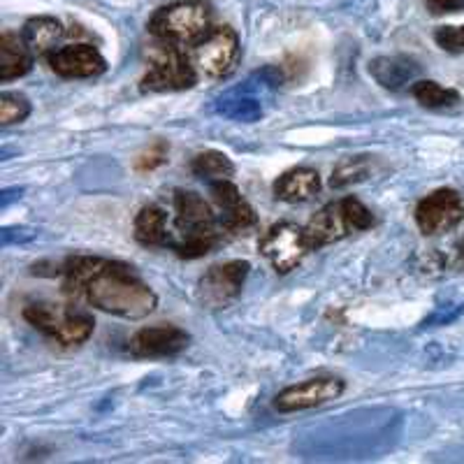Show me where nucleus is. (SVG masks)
<instances>
[{
  "label": "nucleus",
  "mask_w": 464,
  "mask_h": 464,
  "mask_svg": "<svg viewBox=\"0 0 464 464\" xmlns=\"http://www.w3.org/2000/svg\"><path fill=\"white\" fill-rule=\"evenodd\" d=\"M56 275L63 276V290L70 297L89 302L111 316L138 321L159 306V295L121 260L70 256Z\"/></svg>",
  "instance_id": "obj_1"
},
{
  "label": "nucleus",
  "mask_w": 464,
  "mask_h": 464,
  "mask_svg": "<svg viewBox=\"0 0 464 464\" xmlns=\"http://www.w3.org/2000/svg\"><path fill=\"white\" fill-rule=\"evenodd\" d=\"M172 207L174 227H177V239H172L174 254L186 260L211 254L221 242V223L205 198L198 196L196 190L177 188L172 196Z\"/></svg>",
  "instance_id": "obj_2"
},
{
  "label": "nucleus",
  "mask_w": 464,
  "mask_h": 464,
  "mask_svg": "<svg viewBox=\"0 0 464 464\" xmlns=\"http://www.w3.org/2000/svg\"><path fill=\"white\" fill-rule=\"evenodd\" d=\"M211 31L209 7L200 0H179L156 10L149 19V33L160 43L174 47H193V44Z\"/></svg>",
  "instance_id": "obj_3"
},
{
  "label": "nucleus",
  "mask_w": 464,
  "mask_h": 464,
  "mask_svg": "<svg viewBox=\"0 0 464 464\" xmlns=\"http://www.w3.org/2000/svg\"><path fill=\"white\" fill-rule=\"evenodd\" d=\"M28 325L47 334L61 346H82L93 334L95 321L74 304H58V302H31L24 309Z\"/></svg>",
  "instance_id": "obj_4"
},
{
  "label": "nucleus",
  "mask_w": 464,
  "mask_h": 464,
  "mask_svg": "<svg viewBox=\"0 0 464 464\" xmlns=\"http://www.w3.org/2000/svg\"><path fill=\"white\" fill-rule=\"evenodd\" d=\"M149 49V72L140 82L142 93H172V91L193 89L198 70L188 56V49L160 43Z\"/></svg>",
  "instance_id": "obj_5"
},
{
  "label": "nucleus",
  "mask_w": 464,
  "mask_h": 464,
  "mask_svg": "<svg viewBox=\"0 0 464 464\" xmlns=\"http://www.w3.org/2000/svg\"><path fill=\"white\" fill-rule=\"evenodd\" d=\"M188 56L196 65L198 74L209 80H223L235 72L239 61V37L230 26L211 28L205 37H200L193 47H188Z\"/></svg>",
  "instance_id": "obj_6"
},
{
  "label": "nucleus",
  "mask_w": 464,
  "mask_h": 464,
  "mask_svg": "<svg viewBox=\"0 0 464 464\" xmlns=\"http://www.w3.org/2000/svg\"><path fill=\"white\" fill-rule=\"evenodd\" d=\"M251 265L246 260H227V263L211 265L205 275L200 276L196 288V297L202 309H226L242 295Z\"/></svg>",
  "instance_id": "obj_7"
},
{
  "label": "nucleus",
  "mask_w": 464,
  "mask_h": 464,
  "mask_svg": "<svg viewBox=\"0 0 464 464\" xmlns=\"http://www.w3.org/2000/svg\"><path fill=\"white\" fill-rule=\"evenodd\" d=\"M260 254L265 256L272 269L276 275H288L302 260L309 256L312 251V244L306 239L304 227L295 226V223H275L263 235L258 244Z\"/></svg>",
  "instance_id": "obj_8"
},
{
  "label": "nucleus",
  "mask_w": 464,
  "mask_h": 464,
  "mask_svg": "<svg viewBox=\"0 0 464 464\" xmlns=\"http://www.w3.org/2000/svg\"><path fill=\"white\" fill-rule=\"evenodd\" d=\"M343 391H346V383L337 376H314V379L284 388L275 397V409L279 413L309 411V409L339 400Z\"/></svg>",
  "instance_id": "obj_9"
},
{
  "label": "nucleus",
  "mask_w": 464,
  "mask_h": 464,
  "mask_svg": "<svg viewBox=\"0 0 464 464\" xmlns=\"http://www.w3.org/2000/svg\"><path fill=\"white\" fill-rule=\"evenodd\" d=\"M416 226L422 235H441L464 218L462 196L453 188H439L416 205Z\"/></svg>",
  "instance_id": "obj_10"
},
{
  "label": "nucleus",
  "mask_w": 464,
  "mask_h": 464,
  "mask_svg": "<svg viewBox=\"0 0 464 464\" xmlns=\"http://www.w3.org/2000/svg\"><path fill=\"white\" fill-rule=\"evenodd\" d=\"M306 239L312 244V251L323 246H330L334 242H342L351 232H358L355 226L353 209H351V198H343L339 202H330L316 211L312 221L304 226Z\"/></svg>",
  "instance_id": "obj_11"
},
{
  "label": "nucleus",
  "mask_w": 464,
  "mask_h": 464,
  "mask_svg": "<svg viewBox=\"0 0 464 464\" xmlns=\"http://www.w3.org/2000/svg\"><path fill=\"white\" fill-rule=\"evenodd\" d=\"M190 334L172 323H159L138 330L128 342V351L135 358H172L186 351Z\"/></svg>",
  "instance_id": "obj_12"
},
{
  "label": "nucleus",
  "mask_w": 464,
  "mask_h": 464,
  "mask_svg": "<svg viewBox=\"0 0 464 464\" xmlns=\"http://www.w3.org/2000/svg\"><path fill=\"white\" fill-rule=\"evenodd\" d=\"M47 63L63 80H93L107 70V61L93 44L74 43L47 56Z\"/></svg>",
  "instance_id": "obj_13"
},
{
  "label": "nucleus",
  "mask_w": 464,
  "mask_h": 464,
  "mask_svg": "<svg viewBox=\"0 0 464 464\" xmlns=\"http://www.w3.org/2000/svg\"><path fill=\"white\" fill-rule=\"evenodd\" d=\"M211 198L217 202V217L223 230L232 232V235H246L251 227H256L258 223L256 209L248 205L246 198L230 179L211 184Z\"/></svg>",
  "instance_id": "obj_14"
},
{
  "label": "nucleus",
  "mask_w": 464,
  "mask_h": 464,
  "mask_svg": "<svg viewBox=\"0 0 464 464\" xmlns=\"http://www.w3.org/2000/svg\"><path fill=\"white\" fill-rule=\"evenodd\" d=\"M318 190H321V174L312 168L288 169L275 181V198L290 205L312 200Z\"/></svg>",
  "instance_id": "obj_15"
},
{
  "label": "nucleus",
  "mask_w": 464,
  "mask_h": 464,
  "mask_svg": "<svg viewBox=\"0 0 464 464\" xmlns=\"http://www.w3.org/2000/svg\"><path fill=\"white\" fill-rule=\"evenodd\" d=\"M33 53L26 47L22 35L5 31L0 35V82L19 80L24 74L31 72Z\"/></svg>",
  "instance_id": "obj_16"
},
{
  "label": "nucleus",
  "mask_w": 464,
  "mask_h": 464,
  "mask_svg": "<svg viewBox=\"0 0 464 464\" xmlns=\"http://www.w3.org/2000/svg\"><path fill=\"white\" fill-rule=\"evenodd\" d=\"M63 24L53 19V16H33L22 28L24 43L31 49L33 56L37 58L49 56L52 52H56L58 43L63 40Z\"/></svg>",
  "instance_id": "obj_17"
},
{
  "label": "nucleus",
  "mask_w": 464,
  "mask_h": 464,
  "mask_svg": "<svg viewBox=\"0 0 464 464\" xmlns=\"http://www.w3.org/2000/svg\"><path fill=\"white\" fill-rule=\"evenodd\" d=\"M370 72L383 89L397 91L411 84L413 77L420 72V65L409 56H381L372 61Z\"/></svg>",
  "instance_id": "obj_18"
},
{
  "label": "nucleus",
  "mask_w": 464,
  "mask_h": 464,
  "mask_svg": "<svg viewBox=\"0 0 464 464\" xmlns=\"http://www.w3.org/2000/svg\"><path fill=\"white\" fill-rule=\"evenodd\" d=\"M135 239L142 246H172L168 235V214L159 205H144L135 217Z\"/></svg>",
  "instance_id": "obj_19"
},
{
  "label": "nucleus",
  "mask_w": 464,
  "mask_h": 464,
  "mask_svg": "<svg viewBox=\"0 0 464 464\" xmlns=\"http://www.w3.org/2000/svg\"><path fill=\"white\" fill-rule=\"evenodd\" d=\"M218 114L235 119V121H258L263 116V105H260L258 95H251L248 89H232L217 101Z\"/></svg>",
  "instance_id": "obj_20"
},
{
  "label": "nucleus",
  "mask_w": 464,
  "mask_h": 464,
  "mask_svg": "<svg viewBox=\"0 0 464 464\" xmlns=\"http://www.w3.org/2000/svg\"><path fill=\"white\" fill-rule=\"evenodd\" d=\"M190 172L209 184H217V181L230 179L235 174V163L221 151H202L190 160Z\"/></svg>",
  "instance_id": "obj_21"
},
{
  "label": "nucleus",
  "mask_w": 464,
  "mask_h": 464,
  "mask_svg": "<svg viewBox=\"0 0 464 464\" xmlns=\"http://www.w3.org/2000/svg\"><path fill=\"white\" fill-rule=\"evenodd\" d=\"M411 95L422 107H428V110H449V107H455L462 101L458 91L449 89V86H441L439 82L432 80L413 82Z\"/></svg>",
  "instance_id": "obj_22"
},
{
  "label": "nucleus",
  "mask_w": 464,
  "mask_h": 464,
  "mask_svg": "<svg viewBox=\"0 0 464 464\" xmlns=\"http://www.w3.org/2000/svg\"><path fill=\"white\" fill-rule=\"evenodd\" d=\"M372 174V159L370 156H351V159H343L337 168L333 169V177H330V186L333 188H346V186H353L364 181Z\"/></svg>",
  "instance_id": "obj_23"
},
{
  "label": "nucleus",
  "mask_w": 464,
  "mask_h": 464,
  "mask_svg": "<svg viewBox=\"0 0 464 464\" xmlns=\"http://www.w3.org/2000/svg\"><path fill=\"white\" fill-rule=\"evenodd\" d=\"M31 114V102L26 95L3 91L0 93V126H14V123L26 121Z\"/></svg>",
  "instance_id": "obj_24"
},
{
  "label": "nucleus",
  "mask_w": 464,
  "mask_h": 464,
  "mask_svg": "<svg viewBox=\"0 0 464 464\" xmlns=\"http://www.w3.org/2000/svg\"><path fill=\"white\" fill-rule=\"evenodd\" d=\"M168 151H169V147L163 142V140L149 144V147L140 153L138 159H135V169L142 174L153 172L156 168L165 165V160H168Z\"/></svg>",
  "instance_id": "obj_25"
},
{
  "label": "nucleus",
  "mask_w": 464,
  "mask_h": 464,
  "mask_svg": "<svg viewBox=\"0 0 464 464\" xmlns=\"http://www.w3.org/2000/svg\"><path fill=\"white\" fill-rule=\"evenodd\" d=\"M439 47L443 52L450 53H462L464 52V26H441L434 33Z\"/></svg>",
  "instance_id": "obj_26"
},
{
  "label": "nucleus",
  "mask_w": 464,
  "mask_h": 464,
  "mask_svg": "<svg viewBox=\"0 0 464 464\" xmlns=\"http://www.w3.org/2000/svg\"><path fill=\"white\" fill-rule=\"evenodd\" d=\"M425 7L434 16L453 14V12L464 10V0H425Z\"/></svg>",
  "instance_id": "obj_27"
},
{
  "label": "nucleus",
  "mask_w": 464,
  "mask_h": 464,
  "mask_svg": "<svg viewBox=\"0 0 464 464\" xmlns=\"http://www.w3.org/2000/svg\"><path fill=\"white\" fill-rule=\"evenodd\" d=\"M455 267H464V242L458 246V254H455Z\"/></svg>",
  "instance_id": "obj_28"
}]
</instances>
